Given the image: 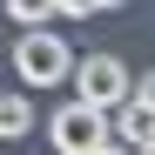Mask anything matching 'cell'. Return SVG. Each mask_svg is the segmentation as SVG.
Returning <instances> with one entry per match:
<instances>
[{"label": "cell", "mask_w": 155, "mask_h": 155, "mask_svg": "<svg viewBox=\"0 0 155 155\" xmlns=\"http://www.w3.org/2000/svg\"><path fill=\"white\" fill-rule=\"evenodd\" d=\"M34 128V108H27V94H0V142H20Z\"/></svg>", "instance_id": "cell-5"}, {"label": "cell", "mask_w": 155, "mask_h": 155, "mask_svg": "<svg viewBox=\"0 0 155 155\" xmlns=\"http://www.w3.org/2000/svg\"><path fill=\"white\" fill-rule=\"evenodd\" d=\"M115 7H128V0H61V14H68V20H88V14H115Z\"/></svg>", "instance_id": "cell-6"}, {"label": "cell", "mask_w": 155, "mask_h": 155, "mask_svg": "<svg viewBox=\"0 0 155 155\" xmlns=\"http://www.w3.org/2000/svg\"><path fill=\"white\" fill-rule=\"evenodd\" d=\"M88 155H128V148H121V142H101V148H88Z\"/></svg>", "instance_id": "cell-7"}, {"label": "cell", "mask_w": 155, "mask_h": 155, "mask_svg": "<svg viewBox=\"0 0 155 155\" xmlns=\"http://www.w3.org/2000/svg\"><path fill=\"white\" fill-rule=\"evenodd\" d=\"M68 68H74V47L54 34V20H47V27H27V34L14 41V74L27 88H61Z\"/></svg>", "instance_id": "cell-1"}, {"label": "cell", "mask_w": 155, "mask_h": 155, "mask_svg": "<svg viewBox=\"0 0 155 155\" xmlns=\"http://www.w3.org/2000/svg\"><path fill=\"white\" fill-rule=\"evenodd\" d=\"M68 81H74V101H88V108H115V101H128L135 74H128L121 54H74Z\"/></svg>", "instance_id": "cell-2"}, {"label": "cell", "mask_w": 155, "mask_h": 155, "mask_svg": "<svg viewBox=\"0 0 155 155\" xmlns=\"http://www.w3.org/2000/svg\"><path fill=\"white\" fill-rule=\"evenodd\" d=\"M7 7L14 27H47V20H61V0H0Z\"/></svg>", "instance_id": "cell-4"}, {"label": "cell", "mask_w": 155, "mask_h": 155, "mask_svg": "<svg viewBox=\"0 0 155 155\" xmlns=\"http://www.w3.org/2000/svg\"><path fill=\"white\" fill-rule=\"evenodd\" d=\"M47 142H54L61 155H88V148H101V142H108V115H101V108H88V101H68V108H54V115H47Z\"/></svg>", "instance_id": "cell-3"}, {"label": "cell", "mask_w": 155, "mask_h": 155, "mask_svg": "<svg viewBox=\"0 0 155 155\" xmlns=\"http://www.w3.org/2000/svg\"><path fill=\"white\" fill-rule=\"evenodd\" d=\"M135 155H155V142H148V148H135Z\"/></svg>", "instance_id": "cell-8"}]
</instances>
